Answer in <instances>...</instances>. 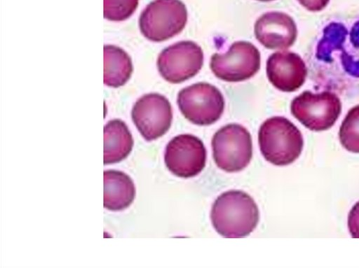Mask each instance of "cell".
Instances as JSON below:
<instances>
[{"label": "cell", "mask_w": 359, "mask_h": 268, "mask_svg": "<svg viewBox=\"0 0 359 268\" xmlns=\"http://www.w3.org/2000/svg\"><path fill=\"white\" fill-rule=\"evenodd\" d=\"M216 231L226 238H241L256 227L259 213L254 199L241 190H229L215 201L210 213Z\"/></svg>", "instance_id": "cell-1"}, {"label": "cell", "mask_w": 359, "mask_h": 268, "mask_svg": "<svg viewBox=\"0 0 359 268\" xmlns=\"http://www.w3.org/2000/svg\"><path fill=\"white\" fill-rule=\"evenodd\" d=\"M258 141L265 160L277 166L293 162L300 155L304 146L299 129L282 116L271 117L262 124Z\"/></svg>", "instance_id": "cell-2"}, {"label": "cell", "mask_w": 359, "mask_h": 268, "mask_svg": "<svg viewBox=\"0 0 359 268\" xmlns=\"http://www.w3.org/2000/svg\"><path fill=\"white\" fill-rule=\"evenodd\" d=\"M187 16L186 6L180 0H154L142 10L139 27L148 40L161 42L181 32Z\"/></svg>", "instance_id": "cell-3"}, {"label": "cell", "mask_w": 359, "mask_h": 268, "mask_svg": "<svg viewBox=\"0 0 359 268\" xmlns=\"http://www.w3.org/2000/svg\"><path fill=\"white\" fill-rule=\"evenodd\" d=\"M212 148L217 166L227 172L241 171L252 157L251 135L238 124H229L217 130L212 139Z\"/></svg>", "instance_id": "cell-4"}, {"label": "cell", "mask_w": 359, "mask_h": 268, "mask_svg": "<svg viewBox=\"0 0 359 268\" xmlns=\"http://www.w3.org/2000/svg\"><path fill=\"white\" fill-rule=\"evenodd\" d=\"M177 104L182 115L198 125H209L217 121L224 109L221 92L208 83H197L182 89Z\"/></svg>", "instance_id": "cell-5"}, {"label": "cell", "mask_w": 359, "mask_h": 268, "mask_svg": "<svg viewBox=\"0 0 359 268\" xmlns=\"http://www.w3.org/2000/svg\"><path fill=\"white\" fill-rule=\"evenodd\" d=\"M290 110L306 128L318 132L334 125L341 113V103L338 96L330 91H304L293 99Z\"/></svg>", "instance_id": "cell-6"}, {"label": "cell", "mask_w": 359, "mask_h": 268, "mask_svg": "<svg viewBox=\"0 0 359 268\" xmlns=\"http://www.w3.org/2000/svg\"><path fill=\"white\" fill-rule=\"evenodd\" d=\"M210 69L218 78L240 82L252 77L260 67L259 50L248 41H236L225 53L212 55Z\"/></svg>", "instance_id": "cell-7"}, {"label": "cell", "mask_w": 359, "mask_h": 268, "mask_svg": "<svg viewBox=\"0 0 359 268\" xmlns=\"http://www.w3.org/2000/svg\"><path fill=\"white\" fill-rule=\"evenodd\" d=\"M203 64V52L191 41H179L165 48L157 59L161 76L171 83H180L194 76Z\"/></svg>", "instance_id": "cell-8"}, {"label": "cell", "mask_w": 359, "mask_h": 268, "mask_svg": "<svg viewBox=\"0 0 359 268\" xmlns=\"http://www.w3.org/2000/svg\"><path fill=\"white\" fill-rule=\"evenodd\" d=\"M131 116L133 121L143 138L155 140L170 129L172 111L168 99L158 93L143 95L134 104Z\"/></svg>", "instance_id": "cell-9"}, {"label": "cell", "mask_w": 359, "mask_h": 268, "mask_svg": "<svg viewBox=\"0 0 359 268\" xmlns=\"http://www.w3.org/2000/svg\"><path fill=\"white\" fill-rule=\"evenodd\" d=\"M164 160L168 170L181 178L198 175L205 167L206 150L203 141L191 134H180L167 144Z\"/></svg>", "instance_id": "cell-10"}, {"label": "cell", "mask_w": 359, "mask_h": 268, "mask_svg": "<svg viewBox=\"0 0 359 268\" xmlns=\"http://www.w3.org/2000/svg\"><path fill=\"white\" fill-rule=\"evenodd\" d=\"M266 75L270 83L278 90L291 92L303 85L307 68L302 57L289 51L276 52L266 62Z\"/></svg>", "instance_id": "cell-11"}, {"label": "cell", "mask_w": 359, "mask_h": 268, "mask_svg": "<svg viewBox=\"0 0 359 268\" xmlns=\"http://www.w3.org/2000/svg\"><path fill=\"white\" fill-rule=\"evenodd\" d=\"M255 36L265 48L283 50L291 47L297 36L294 20L283 12H268L260 16L254 27Z\"/></svg>", "instance_id": "cell-12"}, {"label": "cell", "mask_w": 359, "mask_h": 268, "mask_svg": "<svg viewBox=\"0 0 359 268\" xmlns=\"http://www.w3.org/2000/svg\"><path fill=\"white\" fill-rule=\"evenodd\" d=\"M135 197V184L123 171H104V207L111 211H121L128 207Z\"/></svg>", "instance_id": "cell-13"}, {"label": "cell", "mask_w": 359, "mask_h": 268, "mask_svg": "<svg viewBox=\"0 0 359 268\" xmlns=\"http://www.w3.org/2000/svg\"><path fill=\"white\" fill-rule=\"evenodd\" d=\"M133 139L121 120H109L104 127V164L118 163L130 153Z\"/></svg>", "instance_id": "cell-14"}, {"label": "cell", "mask_w": 359, "mask_h": 268, "mask_svg": "<svg viewBox=\"0 0 359 268\" xmlns=\"http://www.w3.org/2000/svg\"><path fill=\"white\" fill-rule=\"evenodd\" d=\"M133 72L132 61L121 48L111 45L104 46V83L109 87L123 85Z\"/></svg>", "instance_id": "cell-15"}, {"label": "cell", "mask_w": 359, "mask_h": 268, "mask_svg": "<svg viewBox=\"0 0 359 268\" xmlns=\"http://www.w3.org/2000/svg\"><path fill=\"white\" fill-rule=\"evenodd\" d=\"M348 34L346 27L340 22H332L323 29V36L319 41L316 56L318 59L328 62L334 50H341Z\"/></svg>", "instance_id": "cell-16"}, {"label": "cell", "mask_w": 359, "mask_h": 268, "mask_svg": "<svg viewBox=\"0 0 359 268\" xmlns=\"http://www.w3.org/2000/svg\"><path fill=\"white\" fill-rule=\"evenodd\" d=\"M339 137L341 145L352 153H359V105L347 113L339 128Z\"/></svg>", "instance_id": "cell-17"}, {"label": "cell", "mask_w": 359, "mask_h": 268, "mask_svg": "<svg viewBox=\"0 0 359 268\" xmlns=\"http://www.w3.org/2000/svg\"><path fill=\"white\" fill-rule=\"evenodd\" d=\"M139 0H104V17L111 21H123L130 17Z\"/></svg>", "instance_id": "cell-18"}, {"label": "cell", "mask_w": 359, "mask_h": 268, "mask_svg": "<svg viewBox=\"0 0 359 268\" xmlns=\"http://www.w3.org/2000/svg\"><path fill=\"white\" fill-rule=\"evenodd\" d=\"M348 227L353 238H359V201L351 209L348 216Z\"/></svg>", "instance_id": "cell-19"}, {"label": "cell", "mask_w": 359, "mask_h": 268, "mask_svg": "<svg viewBox=\"0 0 359 268\" xmlns=\"http://www.w3.org/2000/svg\"><path fill=\"white\" fill-rule=\"evenodd\" d=\"M301 5L310 11H320L324 9L330 0H297Z\"/></svg>", "instance_id": "cell-20"}, {"label": "cell", "mask_w": 359, "mask_h": 268, "mask_svg": "<svg viewBox=\"0 0 359 268\" xmlns=\"http://www.w3.org/2000/svg\"><path fill=\"white\" fill-rule=\"evenodd\" d=\"M350 43L353 50L359 52V20L353 25L349 34Z\"/></svg>", "instance_id": "cell-21"}, {"label": "cell", "mask_w": 359, "mask_h": 268, "mask_svg": "<svg viewBox=\"0 0 359 268\" xmlns=\"http://www.w3.org/2000/svg\"><path fill=\"white\" fill-rule=\"evenodd\" d=\"M258 1H273V0H258Z\"/></svg>", "instance_id": "cell-22"}]
</instances>
